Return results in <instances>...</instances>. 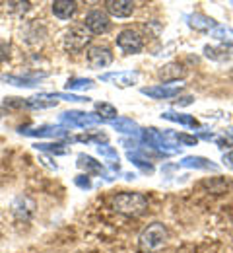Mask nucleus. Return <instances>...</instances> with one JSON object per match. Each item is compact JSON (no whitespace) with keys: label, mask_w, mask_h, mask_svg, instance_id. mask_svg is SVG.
<instances>
[{"label":"nucleus","mask_w":233,"mask_h":253,"mask_svg":"<svg viewBox=\"0 0 233 253\" xmlns=\"http://www.w3.org/2000/svg\"><path fill=\"white\" fill-rule=\"evenodd\" d=\"M28 136H63L67 130L65 128H59V126H41V128H35V130H20Z\"/></svg>","instance_id":"20"},{"label":"nucleus","mask_w":233,"mask_h":253,"mask_svg":"<svg viewBox=\"0 0 233 253\" xmlns=\"http://www.w3.org/2000/svg\"><path fill=\"white\" fill-rule=\"evenodd\" d=\"M78 166L84 168L90 173H103V166H101L100 162H96L92 156H88V154H80L78 156Z\"/></svg>","instance_id":"21"},{"label":"nucleus","mask_w":233,"mask_h":253,"mask_svg":"<svg viewBox=\"0 0 233 253\" xmlns=\"http://www.w3.org/2000/svg\"><path fill=\"white\" fill-rule=\"evenodd\" d=\"M222 162H224L228 168H232V169H233V150H232V152H228V154H224Z\"/></svg>","instance_id":"31"},{"label":"nucleus","mask_w":233,"mask_h":253,"mask_svg":"<svg viewBox=\"0 0 233 253\" xmlns=\"http://www.w3.org/2000/svg\"><path fill=\"white\" fill-rule=\"evenodd\" d=\"M59 94H39L33 97H28L26 99V105L32 107V109H49V107H55L59 103Z\"/></svg>","instance_id":"12"},{"label":"nucleus","mask_w":233,"mask_h":253,"mask_svg":"<svg viewBox=\"0 0 233 253\" xmlns=\"http://www.w3.org/2000/svg\"><path fill=\"white\" fill-rule=\"evenodd\" d=\"M179 142H185L187 146H193V144H197V136H189V134H173Z\"/></svg>","instance_id":"30"},{"label":"nucleus","mask_w":233,"mask_h":253,"mask_svg":"<svg viewBox=\"0 0 233 253\" xmlns=\"http://www.w3.org/2000/svg\"><path fill=\"white\" fill-rule=\"evenodd\" d=\"M84 28L94 35H103L111 30V18L105 10H90L84 18Z\"/></svg>","instance_id":"5"},{"label":"nucleus","mask_w":233,"mask_h":253,"mask_svg":"<svg viewBox=\"0 0 233 253\" xmlns=\"http://www.w3.org/2000/svg\"><path fill=\"white\" fill-rule=\"evenodd\" d=\"M101 80L115 82V86L119 88H129L138 82V72H111V74H105Z\"/></svg>","instance_id":"13"},{"label":"nucleus","mask_w":233,"mask_h":253,"mask_svg":"<svg viewBox=\"0 0 233 253\" xmlns=\"http://www.w3.org/2000/svg\"><path fill=\"white\" fill-rule=\"evenodd\" d=\"M98 152H100L103 158H111L115 160V162H119V154H117V150H113L111 146H107V144H103V146H98Z\"/></svg>","instance_id":"27"},{"label":"nucleus","mask_w":233,"mask_h":253,"mask_svg":"<svg viewBox=\"0 0 233 253\" xmlns=\"http://www.w3.org/2000/svg\"><path fill=\"white\" fill-rule=\"evenodd\" d=\"M111 207L125 216H142L148 211V199L136 191H123L111 197Z\"/></svg>","instance_id":"1"},{"label":"nucleus","mask_w":233,"mask_h":253,"mask_svg":"<svg viewBox=\"0 0 233 253\" xmlns=\"http://www.w3.org/2000/svg\"><path fill=\"white\" fill-rule=\"evenodd\" d=\"M228 53H233V47L226 45V47H204V55L212 61H218V63H224V61H230L233 57H230Z\"/></svg>","instance_id":"15"},{"label":"nucleus","mask_w":233,"mask_h":253,"mask_svg":"<svg viewBox=\"0 0 233 253\" xmlns=\"http://www.w3.org/2000/svg\"><path fill=\"white\" fill-rule=\"evenodd\" d=\"M96 84L90 78H70L67 82V90H92Z\"/></svg>","instance_id":"24"},{"label":"nucleus","mask_w":233,"mask_h":253,"mask_svg":"<svg viewBox=\"0 0 233 253\" xmlns=\"http://www.w3.org/2000/svg\"><path fill=\"white\" fill-rule=\"evenodd\" d=\"M185 72H187V70H185L181 64L169 63V64H166V66H162V70L158 72V76H160V80H164L166 84H169V82H177L179 78H183Z\"/></svg>","instance_id":"14"},{"label":"nucleus","mask_w":233,"mask_h":253,"mask_svg":"<svg viewBox=\"0 0 233 253\" xmlns=\"http://www.w3.org/2000/svg\"><path fill=\"white\" fill-rule=\"evenodd\" d=\"M111 63H113V53H111L109 47H105V45H92L88 49V64H90V68L101 70V68H107Z\"/></svg>","instance_id":"6"},{"label":"nucleus","mask_w":233,"mask_h":253,"mask_svg":"<svg viewBox=\"0 0 233 253\" xmlns=\"http://www.w3.org/2000/svg\"><path fill=\"white\" fill-rule=\"evenodd\" d=\"M30 8H32L30 2H8V4H6V10H8L10 14H26Z\"/></svg>","instance_id":"26"},{"label":"nucleus","mask_w":233,"mask_h":253,"mask_svg":"<svg viewBox=\"0 0 233 253\" xmlns=\"http://www.w3.org/2000/svg\"><path fill=\"white\" fill-rule=\"evenodd\" d=\"M35 148L37 150H45V152H55V154H67L68 152V148H65V144L63 142H55V144H35Z\"/></svg>","instance_id":"25"},{"label":"nucleus","mask_w":233,"mask_h":253,"mask_svg":"<svg viewBox=\"0 0 233 253\" xmlns=\"http://www.w3.org/2000/svg\"><path fill=\"white\" fill-rule=\"evenodd\" d=\"M115 43L125 55H138L144 49V39L136 30H123L117 35Z\"/></svg>","instance_id":"4"},{"label":"nucleus","mask_w":233,"mask_h":253,"mask_svg":"<svg viewBox=\"0 0 233 253\" xmlns=\"http://www.w3.org/2000/svg\"><path fill=\"white\" fill-rule=\"evenodd\" d=\"M41 78H45V74H28V76H12V74L8 76V74H4L2 82L18 86V88H35Z\"/></svg>","instance_id":"11"},{"label":"nucleus","mask_w":233,"mask_h":253,"mask_svg":"<svg viewBox=\"0 0 233 253\" xmlns=\"http://www.w3.org/2000/svg\"><path fill=\"white\" fill-rule=\"evenodd\" d=\"M164 119L167 121H173V123H179V125H185V126H191V128H199L200 123L193 117V115H181V113H171V111H167L162 115Z\"/></svg>","instance_id":"18"},{"label":"nucleus","mask_w":233,"mask_h":253,"mask_svg":"<svg viewBox=\"0 0 233 253\" xmlns=\"http://www.w3.org/2000/svg\"><path fill=\"white\" fill-rule=\"evenodd\" d=\"M140 250L142 252H158L167 244V228L162 222H152L148 224L138 238Z\"/></svg>","instance_id":"2"},{"label":"nucleus","mask_w":233,"mask_h":253,"mask_svg":"<svg viewBox=\"0 0 233 253\" xmlns=\"http://www.w3.org/2000/svg\"><path fill=\"white\" fill-rule=\"evenodd\" d=\"M228 134H230V136L233 138V128H230V130H228Z\"/></svg>","instance_id":"32"},{"label":"nucleus","mask_w":233,"mask_h":253,"mask_svg":"<svg viewBox=\"0 0 233 253\" xmlns=\"http://www.w3.org/2000/svg\"><path fill=\"white\" fill-rule=\"evenodd\" d=\"M61 121L72 126H92L98 125L101 119L96 113H86V111H67L61 115Z\"/></svg>","instance_id":"7"},{"label":"nucleus","mask_w":233,"mask_h":253,"mask_svg":"<svg viewBox=\"0 0 233 253\" xmlns=\"http://www.w3.org/2000/svg\"><path fill=\"white\" fill-rule=\"evenodd\" d=\"M181 166L185 168H200V169H216L214 164H210L206 158H200V156H189L181 162Z\"/></svg>","instance_id":"23"},{"label":"nucleus","mask_w":233,"mask_h":253,"mask_svg":"<svg viewBox=\"0 0 233 253\" xmlns=\"http://www.w3.org/2000/svg\"><path fill=\"white\" fill-rule=\"evenodd\" d=\"M189 26L195 28V30H199V32H210V30H214L218 24H216L212 18L195 14V16H189Z\"/></svg>","instance_id":"17"},{"label":"nucleus","mask_w":233,"mask_h":253,"mask_svg":"<svg viewBox=\"0 0 233 253\" xmlns=\"http://www.w3.org/2000/svg\"><path fill=\"white\" fill-rule=\"evenodd\" d=\"M51 10H53L55 18H59V20H70L76 14L78 4L74 0H55L51 4Z\"/></svg>","instance_id":"10"},{"label":"nucleus","mask_w":233,"mask_h":253,"mask_svg":"<svg viewBox=\"0 0 233 253\" xmlns=\"http://www.w3.org/2000/svg\"><path fill=\"white\" fill-rule=\"evenodd\" d=\"M90 41H92V33L84 28V24L70 26L65 33V49L68 53H80L86 45H90Z\"/></svg>","instance_id":"3"},{"label":"nucleus","mask_w":233,"mask_h":253,"mask_svg":"<svg viewBox=\"0 0 233 253\" xmlns=\"http://www.w3.org/2000/svg\"><path fill=\"white\" fill-rule=\"evenodd\" d=\"M111 126L117 130V132H123V134H131V136H138L140 134V126L134 123L133 119H115L111 121Z\"/></svg>","instance_id":"16"},{"label":"nucleus","mask_w":233,"mask_h":253,"mask_svg":"<svg viewBox=\"0 0 233 253\" xmlns=\"http://www.w3.org/2000/svg\"><path fill=\"white\" fill-rule=\"evenodd\" d=\"M134 6L136 4L131 0H107L105 2V10H107L109 18H131Z\"/></svg>","instance_id":"8"},{"label":"nucleus","mask_w":233,"mask_h":253,"mask_svg":"<svg viewBox=\"0 0 233 253\" xmlns=\"http://www.w3.org/2000/svg\"><path fill=\"white\" fill-rule=\"evenodd\" d=\"M96 113H98V117H100L101 121H103V119H105V121H115V119H117V115H119L117 107H115V105H111V103H107V101H100V103H96Z\"/></svg>","instance_id":"19"},{"label":"nucleus","mask_w":233,"mask_h":253,"mask_svg":"<svg viewBox=\"0 0 233 253\" xmlns=\"http://www.w3.org/2000/svg\"><path fill=\"white\" fill-rule=\"evenodd\" d=\"M4 105H6V107H10V109H18V107H28V105H26V99H20V97H6Z\"/></svg>","instance_id":"29"},{"label":"nucleus","mask_w":233,"mask_h":253,"mask_svg":"<svg viewBox=\"0 0 233 253\" xmlns=\"http://www.w3.org/2000/svg\"><path fill=\"white\" fill-rule=\"evenodd\" d=\"M10 59V43L0 39V64H4Z\"/></svg>","instance_id":"28"},{"label":"nucleus","mask_w":233,"mask_h":253,"mask_svg":"<svg viewBox=\"0 0 233 253\" xmlns=\"http://www.w3.org/2000/svg\"><path fill=\"white\" fill-rule=\"evenodd\" d=\"M142 94L152 97V99H169V97L181 94V86L160 84V86H152V88H142Z\"/></svg>","instance_id":"9"},{"label":"nucleus","mask_w":233,"mask_h":253,"mask_svg":"<svg viewBox=\"0 0 233 253\" xmlns=\"http://www.w3.org/2000/svg\"><path fill=\"white\" fill-rule=\"evenodd\" d=\"M24 37H26V41H30V43H37V41H41V39L45 37V28L39 26V24H30V26L26 28V32H24ZM24 37H22V39H24Z\"/></svg>","instance_id":"22"}]
</instances>
